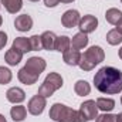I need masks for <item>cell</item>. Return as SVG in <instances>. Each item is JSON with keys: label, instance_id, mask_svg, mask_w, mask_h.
<instances>
[{"label": "cell", "instance_id": "obj_1", "mask_svg": "<svg viewBox=\"0 0 122 122\" xmlns=\"http://www.w3.org/2000/svg\"><path fill=\"white\" fill-rule=\"evenodd\" d=\"M94 85L102 94L115 95L122 91V71L115 67H102L94 75Z\"/></svg>", "mask_w": 122, "mask_h": 122}, {"label": "cell", "instance_id": "obj_2", "mask_svg": "<svg viewBox=\"0 0 122 122\" xmlns=\"http://www.w3.org/2000/svg\"><path fill=\"white\" fill-rule=\"evenodd\" d=\"M104 58H105L104 50L99 46H92L84 54H81V60H80L78 65L82 71H91L95 65L101 64Z\"/></svg>", "mask_w": 122, "mask_h": 122}, {"label": "cell", "instance_id": "obj_3", "mask_svg": "<svg viewBox=\"0 0 122 122\" xmlns=\"http://www.w3.org/2000/svg\"><path fill=\"white\" fill-rule=\"evenodd\" d=\"M78 111L64 105V104H54L50 108V118L56 122H77Z\"/></svg>", "mask_w": 122, "mask_h": 122}, {"label": "cell", "instance_id": "obj_4", "mask_svg": "<svg viewBox=\"0 0 122 122\" xmlns=\"http://www.w3.org/2000/svg\"><path fill=\"white\" fill-rule=\"evenodd\" d=\"M61 87H62V77H61L58 72H50L46 77L44 82L40 85L38 95H41L44 98H48V97H51L57 90H60Z\"/></svg>", "mask_w": 122, "mask_h": 122}, {"label": "cell", "instance_id": "obj_5", "mask_svg": "<svg viewBox=\"0 0 122 122\" xmlns=\"http://www.w3.org/2000/svg\"><path fill=\"white\" fill-rule=\"evenodd\" d=\"M46 105H47L46 98L37 94V95H34L33 98H30V101H29V104H27V109H29V112H30L31 115L37 117V115H41V114H43Z\"/></svg>", "mask_w": 122, "mask_h": 122}, {"label": "cell", "instance_id": "obj_6", "mask_svg": "<svg viewBox=\"0 0 122 122\" xmlns=\"http://www.w3.org/2000/svg\"><path fill=\"white\" fill-rule=\"evenodd\" d=\"M80 112L84 115V118L87 121H92L98 117V107H97V102L92 101V99H88L85 102L81 104L80 107Z\"/></svg>", "mask_w": 122, "mask_h": 122}, {"label": "cell", "instance_id": "obj_7", "mask_svg": "<svg viewBox=\"0 0 122 122\" xmlns=\"http://www.w3.org/2000/svg\"><path fill=\"white\" fill-rule=\"evenodd\" d=\"M78 27H80L81 33L90 34V33L97 30V27H98V19L95 16H92V14H87V16L81 17Z\"/></svg>", "mask_w": 122, "mask_h": 122}, {"label": "cell", "instance_id": "obj_8", "mask_svg": "<svg viewBox=\"0 0 122 122\" xmlns=\"http://www.w3.org/2000/svg\"><path fill=\"white\" fill-rule=\"evenodd\" d=\"M80 20H81V16H80L78 10H67L61 17V23L67 29H72V27L78 26Z\"/></svg>", "mask_w": 122, "mask_h": 122}, {"label": "cell", "instance_id": "obj_9", "mask_svg": "<svg viewBox=\"0 0 122 122\" xmlns=\"http://www.w3.org/2000/svg\"><path fill=\"white\" fill-rule=\"evenodd\" d=\"M46 60L44 58H41V57H30L27 62H26V68H29L30 71H33L34 74H37V75H40L44 70H46Z\"/></svg>", "mask_w": 122, "mask_h": 122}, {"label": "cell", "instance_id": "obj_10", "mask_svg": "<svg viewBox=\"0 0 122 122\" xmlns=\"http://www.w3.org/2000/svg\"><path fill=\"white\" fill-rule=\"evenodd\" d=\"M38 77H40V75L34 74L33 71H30V70L26 68V67H23V68L19 71V74H17L19 81L23 82V84H26V85H33V84H36V82L38 81Z\"/></svg>", "mask_w": 122, "mask_h": 122}, {"label": "cell", "instance_id": "obj_11", "mask_svg": "<svg viewBox=\"0 0 122 122\" xmlns=\"http://www.w3.org/2000/svg\"><path fill=\"white\" fill-rule=\"evenodd\" d=\"M6 98H7L9 102L16 105V104H20V102H23L26 99V92L23 91L21 88H19V87H13V88L7 90Z\"/></svg>", "mask_w": 122, "mask_h": 122}, {"label": "cell", "instance_id": "obj_12", "mask_svg": "<svg viewBox=\"0 0 122 122\" xmlns=\"http://www.w3.org/2000/svg\"><path fill=\"white\" fill-rule=\"evenodd\" d=\"M14 27L16 30L21 31H29L33 27V19H31L29 14H21V16H17L16 20H14Z\"/></svg>", "mask_w": 122, "mask_h": 122}, {"label": "cell", "instance_id": "obj_13", "mask_svg": "<svg viewBox=\"0 0 122 122\" xmlns=\"http://www.w3.org/2000/svg\"><path fill=\"white\" fill-rule=\"evenodd\" d=\"M56 41H57V36L53 31H44L41 34V43H43L44 50L54 51L56 50Z\"/></svg>", "mask_w": 122, "mask_h": 122}, {"label": "cell", "instance_id": "obj_14", "mask_svg": "<svg viewBox=\"0 0 122 122\" xmlns=\"http://www.w3.org/2000/svg\"><path fill=\"white\" fill-rule=\"evenodd\" d=\"M62 60H64L65 64L75 67V65H78V64H80V60H81V53H80L78 50H74V48L67 50L65 53H62Z\"/></svg>", "mask_w": 122, "mask_h": 122}, {"label": "cell", "instance_id": "obj_15", "mask_svg": "<svg viewBox=\"0 0 122 122\" xmlns=\"http://www.w3.org/2000/svg\"><path fill=\"white\" fill-rule=\"evenodd\" d=\"M88 41H90V38H88V36L87 34H84V33H77L74 37H72V40H71V46H72V48L74 50H82V48H85L87 46H88Z\"/></svg>", "mask_w": 122, "mask_h": 122}, {"label": "cell", "instance_id": "obj_16", "mask_svg": "<svg viewBox=\"0 0 122 122\" xmlns=\"http://www.w3.org/2000/svg\"><path fill=\"white\" fill-rule=\"evenodd\" d=\"M21 58H23V53L16 50V48H13V47L10 50H7L6 54H4V61L9 65H17L21 61Z\"/></svg>", "mask_w": 122, "mask_h": 122}, {"label": "cell", "instance_id": "obj_17", "mask_svg": "<svg viewBox=\"0 0 122 122\" xmlns=\"http://www.w3.org/2000/svg\"><path fill=\"white\" fill-rule=\"evenodd\" d=\"M11 47L16 48V50H19V51H21L23 54H26V53L31 51L30 40L26 38V37H16L14 41H13V46H11Z\"/></svg>", "mask_w": 122, "mask_h": 122}, {"label": "cell", "instance_id": "obj_18", "mask_svg": "<svg viewBox=\"0 0 122 122\" xmlns=\"http://www.w3.org/2000/svg\"><path fill=\"white\" fill-rule=\"evenodd\" d=\"M0 3L4 6V9L10 14H16L23 7V0H0Z\"/></svg>", "mask_w": 122, "mask_h": 122}, {"label": "cell", "instance_id": "obj_19", "mask_svg": "<svg viewBox=\"0 0 122 122\" xmlns=\"http://www.w3.org/2000/svg\"><path fill=\"white\" fill-rule=\"evenodd\" d=\"M26 115H27V109H26V107H23V105H20V104H17L16 107H13V108L10 109V117H11V119L14 122L24 121Z\"/></svg>", "mask_w": 122, "mask_h": 122}, {"label": "cell", "instance_id": "obj_20", "mask_svg": "<svg viewBox=\"0 0 122 122\" xmlns=\"http://www.w3.org/2000/svg\"><path fill=\"white\" fill-rule=\"evenodd\" d=\"M105 19H107V21H108L109 24L117 26L118 21L122 19V11L121 10H118V9H115V7H111V9L107 10V13H105Z\"/></svg>", "mask_w": 122, "mask_h": 122}, {"label": "cell", "instance_id": "obj_21", "mask_svg": "<svg viewBox=\"0 0 122 122\" xmlns=\"http://www.w3.org/2000/svg\"><path fill=\"white\" fill-rule=\"evenodd\" d=\"M97 107H98V109H101L104 112H111L115 108V101L112 98H98Z\"/></svg>", "mask_w": 122, "mask_h": 122}, {"label": "cell", "instance_id": "obj_22", "mask_svg": "<svg viewBox=\"0 0 122 122\" xmlns=\"http://www.w3.org/2000/svg\"><path fill=\"white\" fill-rule=\"evenodd\" d=\"M74 91H75L77 95H80V97H85V95H88V94L91 92V85H90L87 81L80 80V81L75 82V85H74Z\"/></svg>", "mask_w": 122, "mask_h": 122}, {"label": "cell", "instance_id": "obj_23", "mask_svg": "<svg viewBox=\"0 0 122 122\" xmlns=\"http://www.w3.org/2000/svg\"><path fill=\"white\" fill-rule=\"evenodd\" d=\"M70 46H71V40H70V37H67V36L57 37V41H56V51L65 53L67 50H70Z\"/></svg>", "mask_w": 122, "mask_h": 122}, {"label": "cell", "instance_id": "obj_24", "mask_svg": "<svg viewBox=\"0 0 122 122\" xmlns=\"http://www.w3.org/2000/svg\"><path fill=\"white\" fill-rule=\"evenodd\" d=\"M107 41H108V44H111V46H118V44L122 43V34L117 30V29L109 30L107 33Z\"/></svg>", "mask_w": 122, "mask_h": 122}, {"label": "cell", "instance_id": "obj_25", "mask_svg": "<svg viewBox=\"0 0 122 122\" xmlns=\"http://www.w3.org/2000/svg\"><path fill=\"white\" fill-rule=\"evenodd\" d=\"M13 78V74L9 68L6 67H0V84L4 85V84H9Z\"/></svg>", "mask_w": 122, "mask_h": 122}, {"label": "cell", "instance_id": "obj_26", "mask_svg": "<svg viewBox=\"0 0 122 122\" xmlns=\"http://www.w3.org/2000/svg\"><path fill=\"white\" fill-rule=\"evenodd\" d=\"M30 46H31V51H38L43 48V43H41V36L36 34V36H31L30 38Z\"/></svg>", "mask_w": 122, "mask_h": 122}, {"label": "cell", "instance_id": "obj_27", "mask_svg": "<svg viewBox=\"0 0 122 122\" xmlns=\"http://www.w3.org/2000/svg\"><path fill=\"white\" fill-rule=\"evenodd\" d=\"M95 122H115V115L112 114H102V115H98L95 118Z\"/></svg>", "mask_w": 122, "mask_h": 122}, {"label": "cell", "instance_id": "obj_28", "mask_svg": "<svg viewBox=\"0 0 122 122\" xmlns=\"http://www.w3.org/2000/svg\"><path fill=\"white\" fill-rule=\"evenodd\" d=\"M6 44H7V34L4 31H0V50H3Z\"/></svg>", "mask_w": 122, "mask_h": 122}, {"label": "cell", "instance_id": "obj_29", "mask_svg": "<svg viewBox=\"0 0 122 122\" xmlns=\"http://www.w3.org/2000/svg\"><path fill=\"white\" fill-rule=\"evenodd\" d=\"M44 4L47 7H56L57 4H60V0H44Z\"/></svg>", "mask_w": 122, "mask_h": 122}, {"label": "cell", "instance_id": "obj_30", "mask_svg": "<svg viewBox=\"0 0 122 122\" xmlns=\"http://www.w3.org/2000/svg\"><path fill=\"white\" fill-rule=\"evenodd\" d=\"M117 30H118V31L122 34V19L118 21V24H117Z\"/></svg>", "mask_w": 122, "mask_h": 122}, {"label": "cell", "instance_id": "obj_31", "mask_svg": "<svg viewBox=\"0 0 122 122\" xmlns=\"http://www.w3.org/2000/svg\"><path fill=\"white\" fill-rule=\"evenodd\" d=\"M115 122H122V112H119L118 115H115Z\"/></svg>", "mask_w": 122, "mask_h": 122}, {"label": "cell", "instance_id": "obj_32", "mask_svg": "<svg viewBox=\"0 0 122 122\" xmlns=\"http://www.w3.org/2000/svg\"><path fill=\"white\" fill-rule=\"evenodd\" d=\"M74 0H60V3H72Z\"/></svg>", "mask_w": 122, "mask_h": 122}, {"label": "cell", "instance_id": "obj_33", "mask_svg": "<svg viewBox=\"0 0 122 122\" xmlns=\"http://www.w3.org/2000/svg\"><path fill=\"white\" fill-rule=\"evenodd\" d=\"M0 122H7V121H6V118H4L1 114H0Z\"/></svg>", "mask_w": 122, "mask_h": 122}, {"label": "cell", "instance_id": "obj_34", "mask_svg": "<svg viewBox=\"0 0 122 122\" xmlns=\"http://www.w3.org/2000/svg\"><path fill=\"white\" fill-rule=\"evenodd\" d=\"M119 58L122 60V47H121V50H119Z\"/></svg>", "mask_w": 122, "mask_h": 122}, {"label": "cell", "instance_id": "obj_35", "mask_svg": "<svg viewBox=\"0 0 122 122\" xmlns=\"http://www.w3.org/2000/svg\"><path fill=\"white\" fill-rule=\"evenodd\" d=\"M1 23H3V19H1V16H0V27H1Z\"/></svg>", "mask_w": 122, "mask_h": 122}, {"label": "cell", "instance_id": "obj_36", "mask_svg": "<svg viewBox=\"0 0 122 122\" xmlns=\"http://www.w3.org/2000/svg\"><path fill=\"white\" fill-rule=\"evenodd\" d=\"M30 1H38V0H30Z\"/></svg>", "mask_w": 122, "mask_h": 122}, {"label": "cell", "instance_id": "obj_37", "mask_svg": "<svg viewBox=\"0 0 122 122\" xmlns=\"http://www.w3.org/2000/svg\"><path fill=\"white\" fill-rule=\"evenodd\" d=\"M121 104H122V97H121Z\"/></svg>", "mask_w": 122, "mask_h": 122}, {"label": "cell", "instance_id": "obj_38", "mask_svg": "<svg viewBox=\"0 0 122 122\" xmlns=\"http://www.w3.org/2000/svg\"><path fill=\"white\" fill-rule=\"evenodd\" d=\"M0 7H1V3H0Z\"/></svg>", "mask_w": 122, "mask_h": 122}, {"label": "cell", "instance_id": "obj_39", "mask_svg": "<svg viewBox=\"0 0 122 122\" xmlns=\"http://www.w3.org/2000/svg\"><path fill=\"white\" fill-rule=\"evenodd\" d=\"M121 3H122V0H121Z\"/></svg>", "mask_w": 122, "mask_h": 122}]
</instances>
